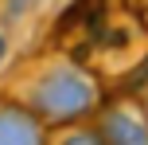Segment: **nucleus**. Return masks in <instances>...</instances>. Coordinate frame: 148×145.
Here are the masks:
<instances>
[{
    "mask_svg": "<svg viewBox=\"0 0 148 145\" xmlns=\"http://www.w3.org/2000/svg\"><path fill=\"white\" fill-rule=\"evenodd\" d=\"M8 55H12V39H8V31L0 28V71L8 67Z\"/></svg>",
    "mask_w": 148,
    "mask_h": 145,
    "instance_id": "nucleus-6",
    "label": "nucleus"
},
{
    "mask_svg": "<svg viewBox=\"0 0 148 145\" xmlns=\"http://www.w3.org/2000/svg\"><path fill=\"white\" fill-rule=\"evenodd\" d=\"M43 8V0H4L0 4V28H20L23 20H31V16Z\"/></svg>",
    "mask_w": 148,
    "mask_h": 145,
    "instance_id": "nucleus-4",
    "label": "nucleus"
},
{
    "mask_svg": "<svg viewBox=\"0 0 148 145\" xmlns=\"http://www.w3.org/2000/svg\"><path fill=\"white\" fill-rule=\"evenodd\" d=\"M136 102H140V110H144V118H148V83L140 86V98H136Z\"/></svg>",
    "mask_w": 148,
    "mask_h": 145,
    "instance_id": "nucleus-7",
    "label": "nucleus"
},
{
    "mask_svg": "<svg viewBox=\"0 0 148 145\" xmlns=\"http://www.w3.org/2000/svg\"><path fill=\"white\" fill-rule=\"evenodd\" d=\"M0 145H51V130L4 94L0 98Z\"/></svg>",
    "mask_w": 148,
    "mask_h": 145,
    "instance_id": "nucleus-3",
    "label": "nucleus"
},
{
    "mask_svg": "<svg viewBox=\"0 0 148 145\" xmlns=\"http://www.w3.org/2000/svg\"><path fill=\"white\" fill-rule=\"evenodd\" d=\"M8 98L20 102L27 114H35L55 133L90 126L105 102L97 78L74 55H62V51H47L39 59L23 63L8 86Z\"/></svg>",
    "mask_w": 148,
    "mask_h": 145,
    "instance_id": "nucleus-1",
    "label": "nucleus"
},
{
    "mask_svg": "<svg viewBox=\"0 0 148 145\" xmlns=\"http://www.w3.org/2000/svg\"><path fill=\"white\" fill-rule=\"evenodd\" d=\"M51 145H101V137L94 133V126H74V130H59Z\"/></svg>",
    "mask_w": 148,
    "mask_h": 145,
    "instance_id": "nucleus-5",
    "label": "nucleus"
},
{
    "mask_svg": "<svg viewBox=\"0 0 148 145\" xmlns=\"http://www.w3.org/2000/svg\"><path fill=\"white\" fill-rule=\"evenodd\" d=\"M94 133L101 145H148V118L140 102L133 98H109L101 102V110L94 114Z\"/></svg>",
    "mask_w": 148,
    "mask_h": 145,
    "instance_id": "nucleus-2",
    "label": "nucleus"
},
{
    "mask_svg": "<svg viewBox=\"0 0 148 145\" xmlns=\"http://www.w3.org/2000/svg\"><path fill=\"white\" fill-rule=\"evenodd\" d=\"M0 4H4V0H0Z\"/></svg>",
    "mask_w": 148,
    "mask_h": 145,
    "instance_id": "nucleus-8",
    "label": "nucleus"
}]
</instances>
